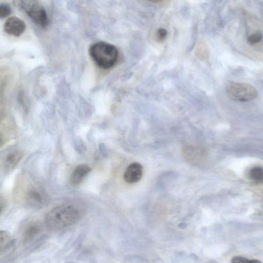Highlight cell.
Returning a JSON list of instances; mask_svg holds the SVG:
<instances>
[{
	"instance_id": "obj_1",
	"label": "cell",
	"mask_w": 263,
	"mask_h": 263,
	"mask_svg": "<svg viewBox=\"0 0 263 263\" xmlns=\"http://www.w3.org/2000/svg\"><path fill=\"white\" fill-rule=\"evenodd\" d=\"M82 214V210L78 206L64 204L54 208L46 215L45 223L50 230H61L77 222Z\"/></svg>"
},
{
	"instance_id": "obj_2",
	"label": "cell",
	"mask_w": 263,
	"mask_h": 263,
	"mask_svg": "<svg viewBox=\"0 0 263 263\" xmlns=\"http://www.w3.org/2000/svg\"><path fill=\"white\" fill-rule=\"evenodd\" d=\"M89 52L96 64L105 69L112 67L116 64L119 56L118 51L115 46L103 42L91 45Z\"/></svg>"
},
{
	"instance_id": "obj_3",
	"label": "cell",
	"mask_w": 263,
	"mask_h": 263,
	"mask_svg": "<svg viewBox=\"0 0 263 263\" xmlns=\"http://www.w3.org/2000/svg\"><path fill=\"white\" fill-rule=\"evenodd\" d=\"M226 91L230 99L239 102L251 101L258 95L257 90L252 85L233 81L226 83Z\"/></svg>"
},
{
	"instance_id": "obj_4",
	"label": "cell",
	"mask_w": 263,
	"mask_h": 263,
	"mask_svg": "<svg viewBox=\"0 0 263 263\" xmlns=\"http://www.w3.org/2000/svg\"><path fill=\"white\" fill-rule=\"evenodd\" d=\"M28 15L42 27H47L49 23L47 12L43 6L36 1H20L17 2Z\"/></svg>"
},
{
	"instance_id": "obj_5",
	"label": "cell",
	"mask_w": 263,
	"mask_h": 263,
	"mask_svg": "<svg viewBox=\"0 0 263 263\" xmlns=\"http://www.w3.org/2000/svg\"><path fill=\"white\" fill-rule=\"evenodd\" d=\"M27 203L32 208L39 209L43 207L47 201L44 192L40 187L32 186L29 187L25 195Z\"/></svg>"
},
{
	"instance_id": "obj_6",
	"label": "cell",
	"mask_w": 263,
	"mask_h": 263,
	"mask_svg": "<svg viewBox=\"0 0 263 263\" xmlns=\"http://www.w3.org/2000/svg\"><path fill=\"white\" fill-rule=\"evenodd\" d=\"M26 29V24L21 19L16 16L8 18L4 25V31L9 35L19 36Z\"/></svg>"
},
{
	"instance_id": "obj_7",
	"label": "cell",
	"mask_w": 263,
	"mask_h": 263,
	"mask_svg": "<svg viewBox=\"0 0 263 263\" xmlns=\"http://www.w3.org/2000/svg\"><path fill=\"white\" fill-rule=\"evenodd\" d=\"M143 175V167L138 162L129 165L124 173V179L128 183H136L140 180Z\"/></svg>"
},
{
	"instance_id": "obj_8",
	"label": "cell",
	"mask_w": 263,
	"mask_h": 263,
	"mask_svg": "<svg viewBox=\"0 0 263 263\" xmlns=\"http://www.w3.org/2000/svg\"><path fill=\"white\" fill-rule=\"evenodd\" d=\"M23 156L24 152L21 150H15L9 153L4 159V170L7 172L13 170Z\"/></svg>"
},
{
	"instance_id": "obj_9",
	"label": "cell",
	"mask_w": 263,
	"mask_h": 263,
	"mask_svg": "<svg viewBox=\"0 0 263 263\" xmlns=\"http://www.w3.org/2000/svg\"><path fill=\"white\" fill-rule=\"evenodd\" d=\"M41 231V227L39 223L36 222H30L26 228L23 233V242L25 245H28L35 240Z\"/></svg>"
},
{
	"instance_id": "obj_10",
	"label": "cell",
	"mask_w": 263,
	"mask_h": 263,
	"mask_svg": "<svg viewBox=\"0 0 263 263\" xmlns=\"http://www.w3.org/2000/svg\"><path fill=\"white\" fill-rule=\"evenodd\" d=\"M91 171L90 167L87 164H82L77 166L70 176V183L77 186L80 184Z\"/></svg>"
},
{
	"instance_id": "obj_11",
	"label": "cell",
	"mask_w": 263,
	"mask_h": 263,
	"mask_svg": "<svg viewBox=\"0 0 263 263\" xmlns=\"http://www.w3.org/2000/svg\"><path fill=\"white\" fill-rule=\"evenodd\" d=\"M10 233L5 230H0V254L6 251L12 244Z\"/></svg>"
},
{
	"instance_id": "obj_12",
	"label": "cell",
	"mask_w": 263,
	"mask_h": 263,
	"mask_svg": "<svg viewBox=\"0 0 263 263\" xmlns=\"http://www.w3.org/2000/svg\"><path fill=\"white\" fill-rule=\"evenodd\" d=\"M249 178L254 183L262 182L263 171L261 167L255 166L250 168L248 172Z\"/></svg>"
},
{
	"instance_id": "obj_13",
	"label": "cell",
	"mask_w": 263,
	"mask_h": 263,
	"mask_svg": "<svg viewBox=\"0 0 263 263\" xmlns=\"http://www.w3.org/2000/svg\"><path fill=\"white\" fill-rule=\"evenodd\" d=\"M262 33L261 31L258 30L250 35L247 39L248 43L251 45H254L261 41Z\"/></svg>"
},
{
	"instance_id": "obj_14",
	"label": "cell",
	"mask_w": 263,
	"mask_h": 263,
	"mask_svg": "<svg viewBox=\"0 0 263 263\" xmlns=\"http://www.w3.org/2000/svg\"><path fill=\"white\" fill-rule=\"evenodd\" d=\"M231 263H261V262L258 259H251L242 256H236L231 259Z\"/></svg>"
},
{
	"instance_id": "obj_15",
	"label": "cell",
	"mask_w": 263,
	"mask_h": 263,
	"mask_svg": "<svg viewBox=\"0 0 263 263\" xmlns=\"http://www.w3.org/2000/svg\"><path fill=\"white\" fill-rule=\"evenodd\" d=\"M11 12L10 6L7 4H0V18H4L8 16Z\"/></svg>"
},
{
	"instance_id": "obj_16",
	"label": "cell",
	"mask_w": 263,
	"mask_h": 263,
	"mask_svg": "<svg viewBox=\"0 0 263 263\" xmlns=\"http://www.w3.org/2000/svg\"><path fill=\"white\" fill-rule=\"evenodd\" d=\"M167 35V30L163 28L158 29L156 32V38L158 41L161 42L164 41Z\"/></svg>"
},
{
	"instance_id": "obj_17",
	"label": "cell",
	"mask_w": 263,
	"mask_h": 263,
	"mask_svg": "<svg viewBox=\"0 0 263 263\" xmlns=\"http://www.w3.org/2000/svg\"><path fill=\"white\" fill-rule=\"evenodd\" d=\"M4 206V201L3 199L0 197V213L2 211Z\"/></svg>"
},
{
	"instance_id": "obj_18",
	"label": "cell",
	"mask_w": 263,
	"mask_h": 263,
	"mask_svg": "<svg viewBox=\"0 0 263 263\" xmlns=\"http://www.w3.org/2000/svg\"><path fill=\"white\" fill-rule=\"evenodd\" d=\"M1 142H2V140H1V139L0 138V144H1Z\"/></svg>"
}]
</instances>
